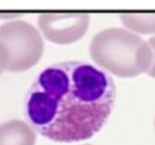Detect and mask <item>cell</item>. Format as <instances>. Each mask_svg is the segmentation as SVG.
Masks as SVG:
<instances>
[{
	"mask_svg": "<svg viewBox=\"0 0 155 145\" xmlns=\"http://www.w3.org/2000/svg\"><path fill=\"white\" fill-rule=\"evenodd\" d=\"M116 103V85L101 68L81 60L50 65L38 73L25 100L28 124L55 142L97 134Z\"/></svg>",
	"mask_w": 155,
	"mask_h": 145,
	"instance_id": "1",
	"label": "cell"
},
{
	"mask_svg": "<svg viewBox=\"0 0 155 145\" xmlns=\"http://www.w3.org/2000/svg\"><path fill=\"white\" fill-rule=\"evenodd\" d=\"M89 53L102 70L119 77H134L147 72L152 60L148 43L122 28L97 33L89 45Z\"/></svg>",
	"mask_w": 155,
	"mask_h": 145,
	"instance_id": "2",
	"label": "cell"
},
{
	"mask_svg": "<svg viewBox=\"0 0 155 145\" xmlns=\"http://www.w3.org/2000/svg\"><path fill=\"white\" fill-rule=\"evenodd\" d=\"M43 53L44 40L34 26L24 20L0 26V73L28 70L38 63Z\"/></svg>",
	"mask_w": 155,
	"mask_h": 145,
	"instance_id": "3",
	"label": "cell"
},
{
	"mask_svg": "<svg viewBox=\"0 0 155 145\" xmlns=\"http://www.w3.org/2000/svg\"><path fill=\"white\" fill-rule=\"evenodd\" d=\"M37 24L48 40L68 45L84 36L91 24V16L83 12H46L38 16Z\"/></svg>",
	"mask_w": 155,
	"mask_h": 145,
	"instance_id": "4",
	"label": "cell"
},
{
	"mask_svg": "<svg viewBox=\"0 0 155 145\" xmlns=\"http://www.w3.org/2000/svg\"><path fill=\"white\" fill-rule=\"evenodd\" d=\"M36 134L21 120H11L0 124V145H35Z\"/></svg>",
	"mask_w": 155,
	"mask_h": 145,
	"instance_id": "5",
	"label": "cell"
},
{
	"mask_svg": "<svg viewBox=\"0 0 155 145\" xmlns=\"http://www.w3.org/2000/svg\"><path fill=\"white\" fill-rule=\"evenodd\" d=\"M120 19L129 30L140 34H155V13H122Z\"/></svg>",
	"mask_w": 155,
	"mask_h": 145,
	"instance_id": "6",
	"label": "cell"
},
{
	"mask_svg": "<svg viewBox=\"0 0 155 145\" xmlns=\"http://www.w3.org/2000/svg\"><path fill=\"white\" fill-rule=\"evenodd\" d=\"M148 45L151 49V53H152V60H151V65L149 67L148 73L150 76L152 77H155V36H152L148 41Z\"/></svg>",
	"mask_w": 155,
	"mask_h": 145,
	"instance_id": "7",
	"label": "cell"
},
{
	"mask_svg": "<svg viewBox=\"0 0 155 145\" xmlns=\"http://www.w3.org/2000/svg\"><path fill=\"white\" fill-rule=\"evenodd\" d=\"M22 14L24 13H20V12H11V13H9V12H1L0 13V18H2V19H5V18H16L21 16Z\"/></svg>",
	"mask_w": 155,
	"mask_h": 145,
	"instance_id": "8",
	"label": "cell"
},
{
	"mask_svg": "<svg viewBox=\"0 0 155 145\" xmlns=\"http://www.w3.org/2000/svg\"><path fill=\"white\" fill-rule=\"evenodd\" d=\"M83 145H91V144H83Z\"/></svg>",
	"mask_w": 155,
	"mask_h": 145,
	"instance_id": "9",
	"label": "cell"
}]
</instances>
